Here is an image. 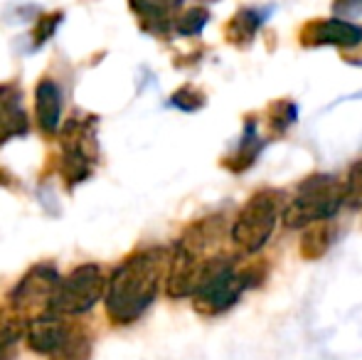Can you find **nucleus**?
Here are the masks:
<instances>
[{"instance_id": "obj_1", "label": "nucleus", "mask_w": 362, "mask_h": 360, "mask_svg": "<svg viewBox=\"0 0 362 360\" xmlns=\"http://www.w3.org/2000/svg\"><path fill=\"white\" fill-rule=\"evenodd\" d=\"M170 252L165 247H148L126 257L111 274L106 286V316L114 326H134L153 306L160 284H165Z\"/></svg>"}, {"instance_id": "obj_2", "label": "nucleus", "mask_w": 362, "mask_h": 360, "mask_svg": "<svg viewBox=\"0 0 362 360\" xmlns=\"http://www.w3.org/2000/svg\"><path fill=\"white\" fill-rule=\"evenodd\" d=\"M284 192L276 187L257 190L229 225V240L242 255H257L267 247L276 230L279 217L284 215Z\"/></svg>"}, {"instance_id": "obj_3", "label": "nucleus", "mask_w": 362, "mask_h": 360, "mask_svg": "<svg viewBox=\"0 0 362 360\" xmlns=\"http://www.w3.org/2000/svg\"><path fill=\"white\" fill-rule=\"evenodd\" d=\"M345 205L343 182L333 175L313 173L298 182L296 195L284 205V227L303 230L310 222L333 220V215Z\"/></svg>"}, {"instance_id": "obj_4", "label": "nucleus", "mask_w": 362, "mask_h": 360, "mask_svg": "<svg viewBox=\"0 0 362 360\" xmlns=\"http://www.w3.org/2000/svg\"><path fill=\"white\" fill-rule=\"evenodd\" d=\"M94 116H72L59 129V173L69 187L79 185L91 175L96 163V139H94Z\"/></svg>"}, {"instance_id": "obj_5", "label": "nucleus", "mask_w": 362, "mask_h": 360, "mask_svg": "<svg viewBox=\"0 0 362 360\" xmlns=\"http://www.w3.org/2000/svg\"><path fill=\"white\" fill-rule=\"evenodd\" d=\"M106 286H109V281L104 279L99 265H91V262L79 265L59 281L49 308L62 313V316H79V313L94 308L106 296Z\"/></svg>"}, {"instance_id": "obj_6", "label": "nucleus", "mask_w": 362, "mask_h": 360, "mask_svg": "<svg viewBox=\"0 0 362 360\" xmlns=\"http://www.w3.org/2000/svg\"><path fill=\"white\" fill-rule=\"evenodd\" d=\"M298 45L305 50L338 47L340 52L362 45V25L343 18H310L300 25Z\"/></svg>"}, {"instance_id": "obj_7", "label": "nucleus", "mask_w": 362, "mask_h": 360, "mask_svg": "<svg viewBox=\"0 0 362 360\" xmlns=\"http://www.w3.org/2000/svg\"><path fill=\"white\" fill-rule=\"evenodd\" d=\"M59 274L54 269L52 265H35L33 269H28L23 274L18 284L10 289L8 294V301L13 308L18 311H30V308H42V306H49L57 294V286H59Z\"/></svg>"}, {"instance_id": "obj_8", "label": "nucleus", "mask_w": 362, "mask_h": 360, "mask_svg": "<svg viewBox=\"0 0 362 360\" xmlns=\"http://www.w3.org/2000/svg\"><path fill=\"white\" fill-rule=\"evenodd\" d=\"M247 291V284L242 279V272L237 267L222 272L219 277L212 279L210 284L200 289V291L192 296V308H195L200 316H222L224 311L234 306L239 301V296Z\"/></svg>"}, {"instance_id": "obj_9", "label": "nucleus", "mask_w": 362, "mask_h": 360, "mask_svg": "<svg viewBox=\"0 0 362 360\" xmlns=\"http://www.w3.org/2000/svg\"><path fill=\"white\" fill-rule=\"evenodd\" d=\"M131 10L139 18L141 30L153 37H168L175 33V20L180 15L182 0H129Z\"/></svg>"}, {"instance_id": "obj_10", "label": "nucleus", "mask_w": 362, "mask_h": 360, "mask_svg": "<svg viewBox=\"0 0 362 360\" xmlns=\"http://www.w3.org/2000/svg\"><path fill=\"white\" fill-rule=\"evenodd\" d=\"M72 326L62 318V313H40L28 323V346L37 356H52L69 338Z\"/></svg>"}, {"instance_id": "obj_11", "label": "nucleus", "mask_w": 362, "mask_h": 360, "mask_svg": "<svg viewBox=\"0 0 362 360\" xmlns=\"http://www.w3.org/2000/svg\"><path fill=\"white\" fill-rule=\"evenodd\" d=\"M28 131L30 121L23 106V91L18 84H0V149Z\"/></svg>"}, {"instance_id": "obj_12", "label": "nucleus", "mask_w": 362, "mask_h": 360, "mask_svg": "<svg viewBox=\"0 0 362 360\" xmlns=\"http://www.w3.org/2000/svg\"><path fill=\"white\" fill-rule=\"evenodd\" d=\"M35 119L45 136H57L62 129V89L49 77L40 79L35 87Z\"/></svg>"}, {"instance_id": "obj_13", "label": "nucleus", "mask_w": 362, "mask_h": 360, "mask_svg": "<svg viewBox=\"0 0 362 360\" xmlns=\"http://www.w3.org/2000/svg\"><path fill=\"white\" fill-rule=\"evenodd\" d=\"M267 13L269 10L254 8V5L239 8L237 13L224 23V40L237 50L252 47L259 37V30L267 23Z\"/></svg>"}, {"instance_id": "obj_14", "label": "nucleus", "mask_w": 362, "mask_h": 360, "mask_svg": "<svg viewBox=\"0 0 362 360\" xmlns=\"http://www.w3.org/2000/svg\"><path fill=\"white\" fill-rule=\"evenodd\" d=\"M335 235H338V227H335L333 220H318V222H310L308 227H303L298 240L300 260L305 262L323 260L330 252V247H333Z\"/></svg>"}, {"instance_id": "obj_15", "label": "nucleus", "mask_w": 362, "mask_h": 360, "mask_svg": "<svg viewBox=\"0 0 362 360\" xmlns=\"http://www.w3.org/2000/svg\"><path fill=\"white\" fill-rule=\"evenodd\" d=\"M28 336V323L23 311L13 306L0 308V360H13L18 356V343Z\"/></svg>"}, {"instance_id": "obj_16", "label": "nucleus", "mask_w": 362, "mask_h": 360, "mask_svg": "<svg viewBox=\"0 0 362 360\" xmlns=\"http://www.w3.org/2000/svg\"><path fill=\"white\" fill-rule=\"evenodd\" d=\"M262 151H264V144L257 136V131H254V124L249 121L247 131H244L242 141H239V146L222 161V166L232 170V173H244V170H249L254 163H257V158H259Z\"/></svg>"}, {"instance_id": "obj_17", "label": "nucleus", "mask_w": 362, "mask_h": 360, "mask_svg": "<svg viewBox=\"0 0 362 360\" xmlns=\"http://www.w3.org/2000/svg\"><path fill=\"white\" fill-rule=\"evenodd\" d=\"M94 353V338L86 328L72 326L69 338L49 356V360H89Z\"/></svg>"}, {"instance_id": "obj_18", "label": "nucleus", "mask_w": 362, "mask_h": 360, "mask_svg": "<svg viewBox=\"0 0 362 360\" xmlns=\"http://www.w3.org/2000/svg\"><path fill=\"white\" fill-rule=\"evenodd\" d=\"M296 116H298V106L288 99H276L269 104L267 109V124L274 134H286L291 126L296 124Z\"/></svg>"}, {"instance_id": "obj_19", "label": "nucleus", "mask_w": 362, "mask_h": 360, "mask_svg": "<svg viewBox=\"0 0 362 360\" xmlns=\"http://www.w3.org/2000/svg\"><path fill=\"white\" fill-rule=\"evenodd\" d=\"M207 23H210V10L202 8V5H195V8H187L177 15L175 33L180 37H195V35H200L207 28Z\"/></svg>"}, {"instance_id": "obj_20", "label": "nucleus", "mask_w": 362, "mask_h": 360, "mask_svg": "<svg viewBox=\"0 0 362 360\" xmlns=\"http://www.w3.org/2000/svg\"><path fill=\"white\" fill-rule=\"evenodd\" d=\"M62 20H64L62 10H57V13L40 15L37 23H35V28H33V33H30V42H33V50H40L42 45H47L49 40L54 37L57 28L62 25Z\"/></svg>"}, {"instance_id": "obj_21", "label": "nucleus", "mask_w": 362, "mask_h": 360, "mask_svg": "<svg viewBox=\"0 0 362 360\" xmlns=\"http://www.w3.org/2000/svg\"><path fill=\"white\" fill-rule=\"evenodd\" d=\"M170 104L180 111H197L207 104V96H205V91H200L195 84H182L180 89L173 91Z\"/></svg>"}, {"instance_id": "obj_22", "label": "nucleus", "mask_w": 362, "mask_h": 360, "mask_svg": "<svg viewBox=\"0 0 362 360\" xmlns=\"http://www.w3.org/2000/svg\"><path fill=\"white\" fill-rule=\"evenodd\" d=\"M345 190V207L360 210L362 207V158L355 161L353 168L348 170V178L343 182Z\"/></svg>"}, {"instance_id": "obj_23", "label": "nucleus", "mask_w": 362, "mask_h": 360, "mask_svg": "<svg viewBox=\"0 0 362 360\" xmlns=\"http://www.w3.org/2000/svg\"><path fill=\"white\" fill-rule=\"evenodd\" d=\"M333 15L343 20L362 18V0H333Z\"/></svg>"}, {"instance_id": "obj_24", "label": "nucleus", "mask_w": 362, "mask_h": 360, "mask_svg": "<svg viewBox=\"0 0 362 360\" xmlns=\"http://www.w3.org/2000/svg\"><path fill=\"white\" fill-rule=\"evenodd\" d=\"M343 59H345L348 64L362 67V45H358V47H353V50H345V52H343Z\"/></svg>"}, {"instance_id": "obj_25", "label": "nucleus", "mask_w": 362, "mask_h": 360, "mask_svg": "<svg viewBox=\"0 0 362 360\" xmlns=\"http://www.w3.org/2000/svg\"><path fill=\"white\" fill-rule=\"evenodd\" d=\"M15 182H18V180L13 178V173H10V170L0 168V187H13Z\"/></svg>"}]
</instances>
